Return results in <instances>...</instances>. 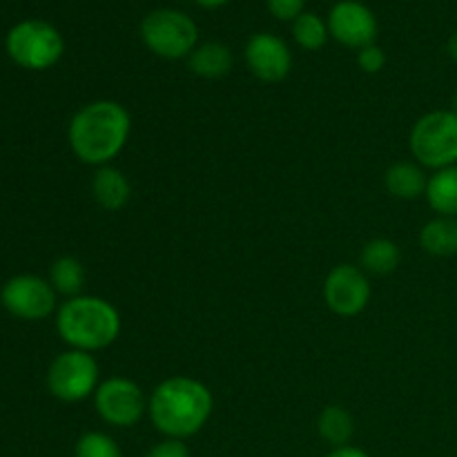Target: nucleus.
Listing matches in <instances>:
<instances>
[{"label":"nucleus","mask_w":457,"mask_h":457,"mask_svg":"<svg viewBox=\"0 0 457 457\" xmlns=\"http://www.w3.org/2000/svg\"><path fill=\"white\" fill-rule=\"evenodd\" d=\"M357 65L364 74H379L386 67V54L379 45H366V47L357 49Z\"/></svg>","instance_id":"23"},{"label":"nucleus","mask_w":457,"mask_h":457,"mask_svg":"<svg viewBox=\"0 0 457 457\" xmlns=\"http://www.w3.org/2000/svg\"><path fill=\"white\" fill-rule=\"evenodd\" d=\"M326 457H370V455L366 453L364 449H360V446L348 445V446H339V449H333Z\"/></svg>","instance_id":"26"},{"label":"nucleus","mask_w":457,"mask_h":457,"mask_svg":"<svg viewBox=\"0 0 457 457\" xmlns=\"http://www.w3.org/2000/svg\"><path fill=\"white\" fill-rule=\"evenodd\" d=\"M4 47L18 67L29 71H45L52 70L62 58L65 40L52 22L31 18L9 29Z\"/></svg>","instance_id":"5"},{"label":"nucleus","mask_w":457,"mask_h":457,"mask_svg":"<svg viewBox=\"0 0 457 457\" xmlns=\"http://www.w3.org/2000/svg\"><path fill=\"white\" fill-rule=\"evenodd\" d=\"M141 40L152 54L165 61L190 58L199 45V27L177 9H154L141 21Z\"/></svg>","instance_id":"6"},{"label":"nucleus","mask_w":457,"mask_h":457,"mask_svg":"<svg viewBox=\"0 0 457 457\" xmlns=\"http://www.w3.org/2000/svg\"><path fill=\"white\" fill-rule=\"evenodd\" d=\"M428 174L418 161H397L384 172V187L393 199L418 201L427 195Z\"/></svg>","instance_id":"14"},{"label":"nucleus","mask_w":457,"mask_h":457,"mask_svg":"<svg viewBox=\"0 0 457 457\" xmlns=\"http://www.w3.org/2000/svg\"><path fill=\"white\" fill-rule=\"evenodd\" d=\"M326 22L330 36L348 49H361L378 38V18L360 0H339Z\"/></svg>","instance_id":"12"},{"label":"nucleus","mask_w":457,"mask_h":457,"mask_svg":"<svg viewBox=\"0 0 457 457\" xmlns=\"http://www.w3.org/2000/svg\"><path fill=\"white\" fill-rule=\"evenodd\" d=\"M232 62H235V58H232L230 47H226L219 40L199 43L187 58V67H190L192 74L208 80H217L230 74Z\"/></svg>","instance_id":"15"},{"label":"nucleus","mask_w":457,"mask_h":457,"mask_svg":"<svg viewBox=\"0 0 457 457\" xmlns=\"http://www.w3.org/2000/svg\"><path fill=\"white\" fill-rule=\"evenodd\" d=\"M94 409L96 415L114 428H132L147 415V397L134 379L107 378L98 384L94 393Z\"/></svg>","instance_id":"8"},{"label":"nucleus","mask_w":457,"mask_h":457,"mask_svg":"<svg viewBox=\"0 0 457 457\" xmlns=\"http://www.w3.org/2000/svg\"><path fill=\"white\" fill-rule=\"evenodd\" d=\"M424 199L437 217L457 219V165L428 174Z\"/></svg>","instance_id":"16"},{"label":"nucleus","mask_w":457,"mask_h":457,"mask_svg":"<svg viewBox=\"0 0 457 457\" xmlns=\"http://www.w3.org/2000/svg\"><path fill=\"white\" fill-rule=\"evenodd\" d=\"M268 12L277 18V21H290L295 22L303 13L306 0H266Z\"/></svg>","instance_id":"24"},{"label":"nucleus","mask_w":457,"mask_h":457,"mask_svg":"<svg viewBox=\"0 0 457 457\" xmlns=\"http://www.w3.org/2000/svg\"><path fill=\"white\" fill-rule=\"evenodd\" d=\"M49 284L56 290V295H62L65 299L79 297L83 295L85 286V266L76 257H58L49 266Z\"/></svg>","instance_id":"20"},{"label":"nucleus","mask_w":457,"mask_h":457,"mask_svg":"<svg viewBox=\"0 0 457 457\" xmlns=\"http://www.w3.org/2000/svg\"><path fill=\"white\" fill-rule=\"evenodd\" d=\"M293 38L306 52H317L324 47L330 38L328 22L321 21L317 13L303 12L297 21L293 22Z\"/></svg>","instance_id":"21"},{"label":"nucleus","mask_w":457,"mask_h":457,"mask_svg":"<svg viewBox=\"0 0 457 457\" xmlns=\"http://www.w3.org/2000/svg\"><path fill=\"white\" fill-rule=\"evenodd\" d=\"M123 330L119 308L98 295L65 299L56 311V333L67 348L98 353L110 348Z\"/></svg>","instance_id":"3"},{"label":"nucleus","mask_w":457,"mask_h":457,"mask_svg":"<svg viewBox=\"0 0 457 457\" xmlns=\"http://www.w3.org/2000/svg\"><path fill=\"white\" fill-rule=\"evenodd\" d=\"M400 262H402V253L400 248H397V244L391 239H384V237L366 241L360 254V268L369 277L391 275V272L397 270Z\"/></svg>","instance_id":"19"},{"label":"nucleus","mask_w":457,"mask_h":457,"mask_svg":"<svg viewBox=\"0 0 457 457\" xmlns=\"http://www.w3.org/2000/svg\"><path fill=\"white\" fill-rule=\"evenodd\" d=\"M145 457H190L186 440H174V437H163L156 442Z\"/></svg>","instance_id":"25"},{"label":"nucleus","mask_w":457,"mask_h":457,"mask_svg":"<svg viewBox=\"0 0 457 457\" xmlns=\"http://www.w3.org/2000/svg\"><path fill=\"white\" fill-rule=\"evenodd\" d=\"M411 156L424 170H445L457 165V114L453 110H433L420 116L409 134Z\"/></svg>","instance_id":"4"},{"label":"nucleus","mask_w":457,"mask_h":457,"mask_svg":"<svg viewBox=\"0 0 457 457\" xmlns=\"http://www.w3.org/2000/svg\"><path fill=\"white\" fill-rule=\"evenodd\" d=\"M101 384V366L92 353L67 348L54 357L47 370V391L65 404L89 400Z\"/></svg>","instance_id":"7"},{"label":"nucleus","mask_w":457,"mask_h":457,"mask_svg":"<svg viewBox=\"0 0 457 457\" xmlns=\"http://www.w3.org/2000/svg\"><path fill=\"white\" fill-rule=\"evenodd\" d=\"M0 303L16 320L43 321L58 311V295L45 277L16 275L0 288Z\"/></svg>","instance_id":"9"},{"label":"nucleus","mask_w":457,"mask_h":457,"mask_svg":"<svg viewBox=\"0 0 457 457\" xmlns=\"http://www.w3.org/2000/svg\"><path fill=\"white\" fill-rule=\"evenodd\" d=\"M420 248L431 257H453L457 254V219L433 217L420 230Z\"/></svg>","instance_id":"17"},{"label":"nucleus","mask_w":457,"mask_h":457,"mask_svg":"<svg viewBox=\"0 0 457 457\" xmlns=\"http://www.w3.org/2000/svg\"><path fill=\"white\" fill-rule=\"evenodd\" d=\"M324 302L337 317H357L369 308L373 297L370 277L353 263H339L324 279Z\"/></svg>","instance_id":"10"},{"label":"nucleus","mask_w":457,"mask_h":457,"mask_svg":"<svg viewBox=\"0 0 457 457\" xmlns=\"http://www.w3.org/2000/svg\"><path fill=\"white\" fill-rule=\"evenodd\" d=\"M132 134V116L123 103L98 98L71 116L67 125V143L80 163L103 168L125 150Z\"/></svg>","instance_id":"1"},{"label":"nucleus","mask_w":457,"mask_h":457,"mask_svg":"<svg viewBox=\"0 0 457 457\" xmlns=\"http://www.w3.org/2000/svg\"><path fill=\"white\" fill-rule=\"evenodd\" d=\"M446 54H449V58L453 62H457V31H453L449 38V43H446Z\"/></svg>","instance_id":"27"},{"label":"nucleus","mask_w":457,"mask_h":457,"mask_svg":"<svg viewBox=\"0 0 457 457\" xmlns=\"http://www.w3.org/2000/svg\"><path fill=\"white\" fill-rule=\"evenodd\" d=\"M196 4H201V7H205V9H217V7H221V4H226L228 0H195Z\"/></svg>","instance_id":"28"},{"label":"nucleus","mask_w":457,"mask_h":457,"mask_svg":"<svg viewBox=\"0 0 457 457\" xmlns=\"http://www.w3.org/2000/svg\"><path fill=\"white\" fill-rule=\"evenodd\" d=\"M74 457H123V451L107 433L87 431L76 440Z\"/></svg>","instance_id":"22"},{"label":"nucleus","mask_w":457,"mask_h":457,"mask_svg":"<svg viewBox=\"0 0 457 457\" xmlns=\"http://www.w3.org/2000/svg\"><path fill=\"white\" fill-rule=\"evenodd\" d=\"M317 433L333 449L348 446L355 436V418L344 406L330 404L321 409L320 418H317Z\"/></svg>","instance_id":"18"},{"label":"nucleus","mask_w":457,"mask_h":457,"mask_svg":"<svg viewBox=\"0 0 457 457\" xmlns=\"http://www.w3.org/2000/svg\"><path fill=\"white\" fill-rule=\"evenodd\" d=\"M92 196L96 205L105 212H120L132 199V183L123 170L114 165H103L92 174Z\"/></svg>","instance_id":"13"},{"label":"nucleus","mask_w":457,"mask_h":457,"mask_svg":"<svg viewBox=\"0 0 457 457\" xmlns=\"http://www.w3.org/2000/svg\"><path fill=\"white\" fill-rule=\"evenodd\" d=\"M451 110H453L457 114V92L453 94V98H451Z\"/></svg>","instance_id":"29"},{"label":"nucleus","mask_w":457,"mask_h":457,"mask_svg":"<svg viewBox=\"0 0 457 457\" xmlns=\"http://www.w3.org/2000/svg\"><path fill=\"white\" fill-rule=\"evenodd\" d=\"M244 56L250 74L262 83H281L293 70V52L286 40L268 31L250 36Z\"/></svg>","instance_id":"11"},{"label":"nucleus","mask_w":457,"mask_h":457,"mask_svg":"<svg viewBox=\"0 0 457 457\" xmlns=\"http://www.w3.org/2000/svg\"><path fill=\"white\" fill-rule=\"evenodd\" d=\"M214 411L212 391L187 375L156 384L147 397V418L163 437L187 440L204 431Z\"/></svg>","instance_id":"2"}]
</instances>
